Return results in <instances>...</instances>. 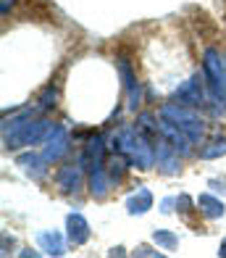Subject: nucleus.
<instances>
[{
	"label": "nucleus",
	"mask_w": 226,
	"mask_h": 258,
	"mask_svg": "<svg viewBox=\"0 0 226 258\" xmlns=\"http://www.w3.org/2000/svg\"><path fill=\"white\" fill-rule=\"evenodd\" d=\"M113 143L118 145V150H121L124 156H129V161L137 163L139 169H150L153 166V150L147 145V140L142 137L139 129H121L116 137H113Z\"/></svg>",
	"instance_id": "f257e3e1"
},
{
	"label": "nucleus",
	"mask_w": 226,
	"mask_h": 258,
	"mask_svg": "<svg viewBox=\"0 0 226 258\" xmlns=\"http://www.w3.org/2000/svg\"><path fill=\"white\" fill-rule=\"evenodd\" d=\"M161 116H163L166 121H171V124L179 126L182 132H184L189 140H192V143H200V137H203V132H205L203 121H200L192 111L182 108V103H179V105H163V108H161Z\"/></svg>",
	"instance_id": "f03ea898"
},
{
	"label": "nucleus",
	"mask_w": 226,
	"mask_h": 258,
	"mask_svg": "<svg viewBox=\"0 0 226 258\" xmlns=\"http://www.w3.org/2000/svg\"><path fill=\"white\" fill-rule=\"evenodd\" d=\"M45 135H47V121L21 119V121H14V126H11V135H6V143H8V148L37 145Z\"/></svg>",
	"instance_id": "7ed1b4c3"
},
{
	"label": "nucleus",
	"mask_w": 226,
	"mask_h": 258,
	"mask_svg": "<svg viewBox=\"0 0 226 258\" xmlns=\"http://www.w3.org/2000/svg\"><path fill=\"white\" fill-rule=\"evenodd\" d=\"M66 150H68V132H66V126H53L50 129V135H47V148H45V158L47 163H55V161H61L66 156Z\"/></svg>",
	"instance_id": "20e7f679"
},
{
	"label": "nucleus",
	"mask_w": 226,
	"mask_h": 258,
	"mask_svg": "<svg viewBox=\"0 0 226 258\" xmlns=\"http://www.w3.org/2000/svg\"><path fill=\"white\" fill-rule=\"evenodd\" d=\"M55 182L63 192H77L82 187V161L74 163V166H63L55 174Z\"/></svg>",
	"instance_id": "39448f33"
},
{
	"label": "nucleus",
	"mask_w": 226,
	"mask_h": 258,
	"mask_svg": "<svg viewBox=\"0 0 226 258\" xmlns=\"http://www.w3.org/2000/svg\"><path fill=\"white\" fill-rule=\"evenodd\" d=\"M68 240L74 245H82L90 240V224L85 221L82 214H71L68 216Z\"/></svg>",
	"instance_id": "423d86ee"
},
{
	"label": "nucleus",
	"mask_w": 226,
	"mask_h": 258,
	"mask_svg": "<svg viewBox=\"0 0 226 258\" xmlns=\"http://www.w3.org/2000/svg\"><path fill=\"white\" fill-rule=\"evenodd\" d=\"M158 166L166 171V174H176L179 171V153L171 148V145H158Z\"/></svg>",
	"instance_id": "0eeeda50"
},
{
	"label": "nucleus",
	"mask_w": 226,
	"mask_h": 258,
	"mask_svg": "<svg viewBox=\"0 0 226 258\" xmlns=\"http://www.w3.org/2000/svg\"><path fill=\"white\" fill-rule=\"evenodd\" d=\"M150 206H153V192L147 187H137V192L129 198V203H126L129 214H145V211H150Z\"/></svg>",
	"instance_id": "6e6552de"
},
{
	"label": "nucleus",
	"mask_w": 226,
	"mask_h": 258,
	"mask_svg": "<svg viewBox=\"0 0 226 258\" xmlns=\"http://www.w3.org/2000/svg\"><path fill=\"white\" fill-rule=\"evenodd\" d=\"M176 100H179L182 105H200V100H203V90H200V82L192 79V82H187L182 90H176Z\"/></svg>",
	"instance_id": "1a4fd4ad"
},
{
	"label": "nucleus",
	"mask_w": 226,
	"mask_h": 258,
	"mask_svg": "<svg viewBox=\"0 0 226 258\" xmlns=\"http://www.w3.org/2000/svg\"><path fill=\"white\" fill-rule=\"evenodd\" d=\"M40 245H42V250L50 253V255H63V253H66L63 237H61L58 232H42V234H40Z\"/></svg>",
	"instance_id": "9d476101"
},
{
	"label": "nucleus",
	"mask_w": 226,
	"mask_h": 258,
	"mask_svg": "<svg viewBox=\"0 0 226 258\" xmlns=\"http://www.w3.org/2000/svg\"><path fill=\"white\" fill-rule=\"evenodd\" d=\"M19 163L24 166V171H29V174H32L34 179H42L45 174H47V166H42V163H47L45 156H42V158H37V156H21Z\"/></svg>",
	"instance_id": "9b49d317"
},
{
	"label": "nucleus",
	"mask_w": 226,
	"mask_h": 258,
	"mask_svg": "<svg viewBox=\"0 0 226 258\" xmlns=\"http://www.w3.org/2000/svg\"><path fill=\"white\" fill-rule=\"evenodd\" d=\"M197 206H200V211H203L208 219L223 216V203L218 201V198H213V195H200L197 198Z\"/></svg>",
	"instance_id": "f8f14e48"
},
{
	"label": "nucleus",
	"mask_w": 226,
	"mask_h": 258,
	"mask_svg": "<svg viewBox=\"0 0 226 258\" xmlns=\"http://www.w3.org/2000/svg\"><path fill=\"white\" fill-rule=\"evenodd\" d=\"M153 240H156V245L163 248V250H174L176 242H179V237H176L174 232H166V229H158L156 234H153Z\"/></svg>",
	"instance_id": "ddd939ff"
},
{
	"label": "nucleus",
	"mask_w": 226,
	"mask_h": 258,
	"mask_svg": "<svg viewBox=\"0 0 226 258\" xmlns=\"http://www.w3.org/2000/svg\"><path fill=\"white\" fill-rule=\"evenodd\" d=\"M223 153H226V140L218 137V140H213V143H210V148H203V150H200V158L210 161V158H218V156H223Z\"/></svg>",
	"instance_id": "4468645a"
},
{
	"label": "nucleus",
	"mask_w": 226,
	"mask_h": 258,
	"mask_svg": "<svg viewBox=\"0 0 226 258\" xmlns=\"http://www.w3.org/2000/svg\"><path fill=\"white\" fill-rule=\"evenodd\" d=\"M124 171H126V161L124 158H113L111 161V179H116V182H121V177H124Z\"/></svg>",
	"instance_id": "2eb2a0df"
},
{
	"label": "nucleus",
	"mask_w": 226,
	"mask_h": 258,
	"mask_svg": "<svg viewBox=\"0 0 226 258\" xmlns=\"http://www.w3.org/2000/svg\"><path fill=\"white\" fill-rule=\"evenodd\" d=\"M218 253H221V255H226V240L221 242V248H218Z\"/></svg>",
	"instance_id": "dca6fc26"
}]
</instances>
